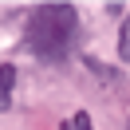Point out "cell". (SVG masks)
I'll list each match as a JSON object with an SVG mask.
<instances>
[{
	"label": "cell",
	"instance_id": "1",
	"mask_svg": "<svg viewBox=\"0 0 130 130\" xmlns=\"http://www.w3.org/2000/svg\"><path fill=\"white\" fill-rule=\"evenodd\" d=\"M79 40V12L71 4H40L28 20L24 43L43 63H63Z\"/></svg>",
	"mask_w": 130,
	"mask_h": 130
},
{
	"label": "cell",
	"instance_id": "2",
	"mask_svg": "<svg viewBox=\"0 0 130 130\" xmlns=\"http://www.w3.org/2000/svg\"><path fill=\"white\" fill-rule=\"evenodd\" d=\"M12 95H16V67L0 63V114L12 106Z\"/></svg>",
	"mask_w": 130,
	"mask_h": 130
},
{
	"label": "cell",
	"instance_id": "3",
	"mask_svg": "<svg viewBox=\"0 0 130 130\" xmlns=\"http://www.w3.org/2000/svg\"><path fill=\"white\" fill-rule=\"evenodd\" d=\"M118 59L130 63V16L122 20V28H118Z\"/></svg>",
	"mask_w": 130,
	"mask_h": 130
},
{
	"label": "cell",
	"instance_id": "4",
	"mask_svg": "<svg viewBox=\"0 0 130 130\" xmlns=\"http://www.w3.org/2000/svg\"><path fill=\"white\" fill-rule=\"evenodd\" d=\"M63 130H95V126H91V114L79 110V114H71V118L63 122Z\"/></svg>",
	"mask_w": 130,
	"mask_h": 130
}]
</instances>
